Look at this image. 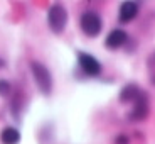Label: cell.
I'll return each instance as SVG.
<instances>
[{
    "label": "cell",
    "instance_id": "1",
    "mask_svg": "<svg viewBox=\"0 0 155 144\" xmlns=\"http://www.w3.org/2000/svg\"><path fill=\"white\" fill-rule=\"evenodd\" d=\"M29 68H31L32 78H34L39 92L42 95H46V97H49V95L52 93V86H54L52 75H51L49 68H47L46 65H42L41 61H31L29 63Z\"/></svg>",
    "mask_w": 155,
    "mask_h": 144
},
{
    "label": "cell",
    "instance_id": "2",
    "mask_svg": "<svg viewBox=\"0 0 155 144\" xmlns=\"http://www.w3.org/2000/svg\"><path fill=\"white\" fill-rule=\"evenodd\" d=\"M68 20H69V14L68 9L62 4H52L47 12V26L54 34H62L66 31Z\"/></svg>",
    "mask_w": 155,
    "mask_h": 144
},
{
    "label": "cell",
    "instance_id": "3",
    "mask_svg": "<svg viewBox=\"0 0 155 144\" xmlns=\"http://www.w3.org/2000/svg\"><path fill=\"white\" fill-rule=\"evenodd\" d=\"M79 27L89 37H96L103 31V19L98 12L86 10L83 12V16L79 17Z\"/></svg>",
    "mask_w": 155,
    "mask_h": 144
},
{
    "label": "cell",
    "instance_id": "4",
    "mask_svg": "<svg viewBox=\"0 0 155 144\" xmlns=\"http://www.w3.org/2000/svg\"><path fill=\"white\" fill-rule=\"evenodd\" d=\"M78 66L86 76H100L101 71H103V66H101V63L98 61V58H94L93 54H89V53H83L79 51L78 53Z\"/></svg>",
    "mask_w": 155,
    "mask_h": 144
},
{
    "label": "cell",
    "instance_id": "5",
    "mask_svg": "<svg viewBox=\"0 0 155 144\" xmlns=\"http://www.w3.org/2000/svg\"><path fill=\"white\" fill-rule=\"evenodd\" d=\"M150 112V102H148L147 92H142L140 97L132 104V110L128 112V121L132 122H142L148 117Z\"/></svg>",
    "mask_w": 155,
    "mask_h": 144
},
{
    "label": "cell",
    "instance_id": "6",
    "mask_svg": "<svg viewBox=\"0 0 155 144\" xmlns=\"http://www.w3.org/2000/svg\"><path fill=\"white\" fill-rule=\"evenodd\" d=\"M127 41H128V34L123 29H111L105 39V46H106V49L115 51V49H120L121 46H125Z\"/></svg>",
    "mask_w": 155,
    "mask_h": 144
},
{
    "label": "cell",
    "instance_id": "7",
    "mask_svg": "<svg viewBox=\"0 0 155 144\" xmlns=\"http://www.w3.org/2000/svg\"><path fill=\"white\" fill-rule=\"evenodd\" d=\"M138 7L140 5L137 2H123L120 7V12H118V20L121 24H128L135 20V17L138 16Z\"/></svg>",
    "mask_w": 155,
    "mask_h": 144
},
{
    "label": "cell",
    "instance_id": "8",
    "mask_svg": "<svg viewBox=\"0 0 155 144\" xmlns=\"http://www.w3.org/2000/svg\"><path fill=\"white\" fill-rule=\"evenodd\" d=\"M140 93H142V90H140V86L137 85V83H127V85L121 88L120 95H118V98H120L121 104H133V102L137 100V98L140 97Z\"/></svg>",
    "mask_w": 155,
    "mask_h": 144
},
{
    "label": "cell",
    "instance_id": "9",
    "mask_svg": "<svg viewBox=\"0 0 155 144\" xmlns=\"http://www.w3.org/2000/svg\"><path fill=\"white\" fill-rule=\"evenodd\" d=\"M20 131L15 127H7L2 129V132H0V142L2 144H19L20 142Z\"/></svg>",
    "mask_w": 155,
    "mask_h": 144
},
{
    "label": "cell",
    "instance_id": "10",
    "mask_svg": "<svg viewBox=\"0 0 155 144\" xmlns=\"http://www.w3.org/2000/svg\"><path fill=\"white\" fill-rule=\"evenodd\" d=\"M20 109H22V95H20V92H15V93H12V102H10V110L15 119H19Z\"/></svg>",
    "mask_w": 155,
    "mask_h": 144
},
{
    "label": "cell",
    "instance_id": "11",
    "mask_svg": "<svg viewBox=\"0 0 155 144\" xmlns=\"http://www.w3.org/2000/svg\"><path fill=\"white\" fill-rule=\"evenodd\" d=\"M12 93H14V88H12V83L8 82V80H0V97L4 98H8L12 97Z\"/></svg>",
    "mask_w": 155,
    "mask_h": 144
},
{
    "label": "cell",
    "instance_id": "12",
    "mask_svg": "<svg viewBox=\"0 0 155 144\" xmlns=\"http://www.w3.org/2000/svg\"><path fill=\"white\" fill-rule=\"evenodd\" d=\"M147 68H148V75H150L152 83L155 85V53L150 54V58L147 59Z\"/></svg>",
    "mask_w": 155,
    "mask_h": 144
},
{
    "label": "cell",
    "instance_id": "13",
    "mask_svg": "<svg viewBox=\"0 0 155 144\" xmlns=\"http://www.w3.org/2000/svg\"><path fill=\"white\" fill-rule=\"evenodd\" d=\"M113 144H130V137L127 134H118V136L113 139Z\"/></svg>",
    "mask_w": 155,
    "mask_h": 144
},
{
    "label": "cell",
    "instance_id": "14",
    "mask_svg": "<svg viewBox=\"0 0 155 144\" xmlns=\"http://www.w3.org/2000/svg\"><path fill=\"white\" fill-rule=\"evenodd\" d=\"M4 66H5V61H4L2 58H0V68H4Z\"/></svg>",
    "mask_w": 155,
    "mask_h": 144
}]
</instances>
